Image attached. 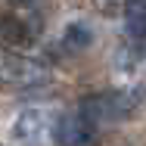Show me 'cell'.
I'll use <instances>...</instances> for the list:
<instances>
[{
    "instance_id": "obj_6",
    "label": "cell",
    "mask_w": 146,
    "mask_h": 146,
    "mask_svg": "<svg viewBox=\"0 0 146 146\" xmlns=\"http://www.w3.org/2000/svg\"><path fill=\"white\" fill-rule=\"evenodd\" d=\"M62 40H65V47H72V50H84V47L93 44V31H90L87 22H68Z\"/></svg>"
},
{
    "instance_id": "obj_2",
    "label": "cell",
    "mask_w": 146,
    "mask_h": 146,
    "mask_svg": "<svg viewBox=\"0 0 146 146\" xmlns=\"http://www.w3.org/2000/svg\"><path fill=\"white\" fill-rule=\"evenodd\" d=\"M47 137V118L40 109H25L13 121V140L22 146H40Z\"/></svg>"
},
{
    "instance_id": "obj_3",
    "label": "cell",
    "mask_w": 146,
    "mask_h": 146,
    "mask_svg": "<svg viewBox=\"0 0 146 146\" xmlns=\"http://www.w3.org/2000/svg\"><path fill=\"white\" fill-rule=\"evenodd\" d=\"M90 137H93V124L81 115H62L53 124V140L59 146H87Z\"/></svg>"
},
{
    "instance_id": "obj_1",
    "label": "cell",
    "mask_w": 146,
    "mask_h": 146,
    "mask_svg": "<svg viewBox=\"0 0 146 146\" xmlns=\"http://www.w3.org/2000/svg\"><path fill=\"white\" fill-rule=\"evenodd\" d=\"M44 81V68L34 65L31 59L16 56V53H0V84L9 87H31Z\"/></svg>"
},
{
    "instance_id": "obj_5",
    "label": "cell",
    "mask_w": 146,
    "mask_h": 146,
    "mask_svg": "<svg viewBox=\"0 0 146 146\" xmlns=\"http://www.w3.org/2000/svg\"><path fill=\"white\" fill-rule=\"evenodd\" d=\"M124 25L134 40L146 37V0H127L124 3Z\"/></svg>"
},
{
    "instance_id": "obj_4",
    "label": "cell",
    "mask_w": 146,
    "mask_h": 146,
    "mask_svg": "<svg viewBox=\"0 0 146 146\" xmlns=\"http://www.w3.org/2000/svg\"><path fill=\"white\" fill-rule=\"evenodd\" d=\"M81 115L87 118L90 124H103V121H115V118L127 115V106L121 96H90L81 106Z\"/></svg>"
}]
</instances>
